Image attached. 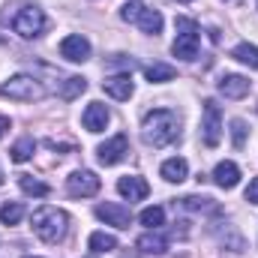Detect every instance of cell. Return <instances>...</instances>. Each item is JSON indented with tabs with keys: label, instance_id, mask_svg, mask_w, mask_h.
<instances>
[{
	"label": "cell",
	"instance_id": "cell-22",
	"mask_svg": "<svg viewBox=\"0 0 258 258\" xmlns=\"http://www.w3.org/2000/svg\"><path fill=\"white\" fill-rule=\"evenodd\" d=\"M87 243H90L93 252H111V249H117V237L114 234H105V231H93Z\"/></svg>",
	"mask_w": 258,
	"mask_h": 258
},
{
	"label": "cell",
	"instance_id": "cell-10",
	"mask_svg": "<svg viewBox=\"0 0 258 258\" xmlns=\"http://www.w3.org/2000/svg\"><path fill=\"white\" fill-rule=\"evenodd\" d=\"M60 57H66L69 63H84L90 57V42L81 33H72L60 42Z\"/></svg>",
	"mask_w": 258,
	"mask_h": 258
},
{
	"label": "cell",
	"instance_id": "cell-17",
	"mask_svg": "<svg viewBox=\"0 0 258 258\" xmlns=\"http://www.w3.org/2000/svg\"><path fill=\"white\" fill-rule=\"evenodd\" d=\"M213 180H216V186H222V189H234V186L240 183V168L225 159V162H219V165L213 168Z\"/></svg>",
	"mask_w": 258,
	"mask_h": 258
},
{
	"label": "cell",
	"instance_id": "cell-11",
	"mask_svg": "<svg viewBox=\"0 0 258 258\" xmlns=\"http://www.w3.org/2000/svg\"><path fill=\"white\" fill-rule=\"evenodd\" d=\"M96 216H99L105 225H114V228H129V222H132L129 207H123V204H114V201L99 204V207H96Z\"/></svg>",
	"mask_w": 258,
	"mask_h": 258
},
{
	"label": "cell",
	"instance_id": "cell-31",
	"mask_svg": "<svg viewBox=\"0 0 258 258\" xmlns=\"http://www.w3.org/2000/svg\"><path fill=\"white\" fill-rule=\"evenodd\" d=\"M177 3H189V0H177Z\"/></svg>",
	"mask_w": 258,
	"mask_h": 258
},
{
	"label": "cell",
	"instance_id": "cell-30",
	"mask_svg": "<svg viewBox=\"0 0 258 258\" xmlns=\"http://www.w3.org/2000/svg\"><path fill=\"white\" fill-rule=\"evenodd\" d=\"M12 126V123H9V117H6V114H0V138H3V135H6V129Z\"/></svg>",
	"mask_w": 258,
	"mask_h": 258
},
{
	"label": "cell",
	"instance_id": "cell-33",
	"mask_svg": "<svg viewBox=\"0 0 258 258\" xmlns=\"http://www.w3.org/2000/svg\"><path fill=\"white\" fill-rule=\"evenodd\" d=\"M90 258H93V255H90Z\"/></svg>",
	"mask_w": 258,
	"mask_h": 258
},
{
	"label": "cell",
	"instance_id": "cell-15",
	"mask_svg": "<svg viewBox=\"0 0 258 258\" xmlns=\"http://www.w3.org/2000/svg\"><path fill=\"white\" fill-rule=\"evenodd\" d=\"M138 249H141L144 255H162V252L168 249V237H165L159 228H150L147 234L138 237Z\"/></svg>",
	"mask_w": 258,
	"mask_h": 258
},
{
	"label": "cell",
	"instance_id": "cell-28",
	"mask_svg": "<svg viewBox=\"0 0 258 258\" xmlns=\"http://www.w3.org/2000/svg\"><path fill=\"white\" fill-rule=\"evenodd\" d=\"M246 132H249V129H246V123H243L240 117L231 120V141H234V147H243V144H246Z\"/></svg>",
	"mask_w": 258,
	"mask_h": 258
},
{
	"label": "cell",
	"instance_id": "cell-16",
	"mask_svg": "<svg viewBox=\"0 0 258 258\" xmlns=\"http://www.w3.org/2000/svg\"><path fill=\"white\" fill-rule=\"evenodd\" d=\"M102 90L111 96V99H129L132 96V90H135V84H132V78L129 75H111V78H105L102 81Z\"/></svg>",
	"mask_w": 258,
	"mask_h": 258
},
{
	"label": "cell",
	"instance_id": "cell-19",
	"mask_svg": "<svg viewBox=\"0 0 258 258\" xmlns=\"http://www.w3.org/2000/svg\"><path fill=\"white\" fill-rule=\"evenodd\" d=\"M180 207L192 210V213H216L219 210V204L207 195H186V198H180Z\"/></svg>",
	"mask_w": 258,
	"mask_h": 258
},
{
	"label": "cell",
	"instance_id": "cell-29",
	"mask_svg": "<svg viewBox=\"0 0 258 258\" xmlns=\"http://www.w3.org/2000/svg\"><path fill=\"white\" fill-rule=\"evenodd\" d=\"M246 201L249 204H258V177H252L249 186H246Z\"/></svg>",
	"mask_w": 258,
	"mask_h": 258
},
{
	"label": "cell",
	"instance_id": "cell-32",
	"mask_svg": "<svg viewBox=\"0 0 258 258\" xmlns=\"http://www.w3.org/2000/svg\"><path fill=\"white\" fill-rule=\"evenodd\" d=\"M27 258H36V255H27Z\"/></svg>",
	"mask_w": 258,
	"mask_h": 258
},
{
	"label": "cell",
	"instance_id": "cell-20",
	"mask_svg": "<svg viewBox=\"0 0 258 258\" xmlns=\"http://www.w3.org/2000/svg\"><path fill=\"white\" fill-rule=\"evenodd\" d=\"M144 75H147V81H150V84H162V81H171V78H174V66L150 63V66H144Z\"/></svg>",
	"mask_w": 258,
	"mask_h": 258
},
{
	"label": "cell",
	"instance_id": "cell-14",
	"mask_svg": "<svg viewBox=\"0 0 258 258\" xmlns=\"http://www.w3.org/2000/svg\"><path fill=\"white\" fill-rule=\"evenodd\" d=\"M108 108L102 105V102H90L87 108H84V114H81V123L87 132H102V129L108 126Z\"/></svg>",
	"mask_w": 258,
	"mask_h": 258
},
{
	"label": "cell",
	"instance_id": "cell-21",
	"mask_svg": "<svg viewBox=\"0 0 258 258\" xmlns=\"http://www.w3.org/2000/svg\"><path fill=\"white\" fill-rule=\"evenodd\" d=\"M21 216H24V204H21V201H6V204L0 207V222H3V225H18Z\"/></svg>",
	"mask_w": 258,
	"mask_h": 258
},
{
	"label": "cell",
	"instance_id": "cell-13",
	"mask_svg": "<svg viewBox=\"0 0 258 258\" xmlns=\"http://www.w3.org/2000/svg\"><path fill=\"white\" fill-rule=\"evenodd\" d=\"M117 192L123 195V198H129V201H141V198L150 195V186H147L144 177H138V174H126V177L117 180Z\"/></svg>",
	"mask_w": 258,
	"mask_h": 258
},
{
	"label": "cell",
	"instance_id": "cell-12",
	"mask_svg": "<svg viewBox=\"0 0 258 258\" xmlns=\"http://www.w3.org/2000/svg\"><path fill=\"white\" fill-rule=\"evenodd\" d=\"M249 87H252V84H249L246 75H234V72H231V75H222V78H219V93H222L225 99H243V96L249 93Z\"/></svg>",
	"mask_w": 258,
	"mask_h": 258
},
{
	"label": "cell",
	"instance_id": "cell-4",
	"mask_svg": "<svg viewBox=\"0 0 258 258\" xmlns=\"http://www.w3.org/2000/svg\"><path fill=\"white\" fill-rule=\"evenodd\" d=\"M0 93L9 96V99H15V102H36V99L45 96V87L33 75H12L9 81L0 84Z\"/></svg>",
	"mask_w": 258,
	"mask_h": 258
},
{
	"label": "cell",
	"instance_id": "cell-27",
	"mask_svg": "<svg viewBox=\"0 0 258 258\" xmlns=\"http://www.w3.org/2000/svg\"><path fill=\"white\" fill-rule=\"evenodd\" d=\"M138 219H141V225H147V228H162V225H165V210H162V207H144Z\"/></svg>",
	"mask_w": 258,
	"mask_h": 258
},
{
	"label": "cell",
	"instance_id": "cell-23",
	"mask_svg": "<svg viewBox=\"0 0 258 258\" xmlns=\"http://www.w3.org/2000/svg\"><path fill=\"white\" fill-rule=\"evenodd\" d=\"M33 150H36V141H33V138H21V141L12 144L9 156H12V162H27V159L33 156Z\"/></svg>",
	"mask_w": 258,
	"mask_h": 258
},
{
	"label": "cell",
	"instance_id": "cell-6",
	"mask_svg": "<svg viewBox=\"0 0 258 258\" xmlns=\"http://www.w3.org/2000/svg\"><path fill=\"white\" fill-rule=\"evenodd\" d=\"M12 30H15L18 36H24V39L39 36V33L45 30V15H42V9H39V6H24V9L12 18Z\"/></svg>",
	"mask_w": 258,
	"mask_h": 258
},
{
	"label": "cell",
	"instance_id": "cell-2",
	"mask_svg": "<svg viewBox=\"0 0 258 258\" xmlns=\"http://www.w3.org/2000/svg\"><path fill=\"white\" fill-rule=\"evenodd\" d=\"M30 225H33V234H36L42 243H60L66 237V228H69V216H66L63 210L45 204V207H39V210L33 213Z\"/></svg>",
	"mask_w": 258,
	"mask_h": 258
},
{
	"label": "cell",
	"instance_id": "cell-9",
	"mask_svg": "<svg viewBox=\"0 0 258 258\" xmlns=\"http://www.w3.org/2000/svg\"><path fill=\"white\" fill-rule=\"evenodd\" d=\"M126 153H129V138L123 135V132L114 135V138H108V141L99 144V150H96V156H99L102 165H117Z\"/></svg>",
	"mask_w": 258,
	"mask_h": 258
},
{
	"label": "cell",
	"instance_id": "cell-18",
	"mask_svg": "<svg viewBox=\"0 0 258 258\" xmlns=\"http://www.w3.org/2000/svg\"><path fill=\"white\" fill-rule=\"evenodd\" d=\"M159 174H162L168 183H183V180H186V174H189V165H186V159L174 156V159H165V162H162Z\"/></svg>",
	"mask_w": 258,
	"mask_h": 258
},
{
	"label": "cell",
	"instance_id": "cell-5",
	"mask_svg": "<svg viewBox=\"0 0 258 258\" xmlns=\"http://www.w3.org/2000/svg\"><path fill=\"white\" fill-rule=\"evenodd\" d=\"M120 18H123V21H132V24H138V27H141L144 33H150V36L162 33V15H159L156 9L138 3V0H129L126 6L120 9Z\"/></svg>",
	"mask_w": 258,
	"mask_h": 258
},
{
	"label": "cell",
	"instance_id": "cell-25",
	"mask_svg": "<svg viewBox=\"0 0 258 258\" xmlns=\"http://www.w3.org/2000/svg\"><path fill=\"white\" fill-rule=\"evenodd\" d=\"M231 57H234V60H240V63L255 66V69H258V48H255V45H249V42H240V45L231 51Z\"/></svg>",
	"mask_w": 258,
	"mask_h": 258
},
{
	"label": "cell",
	"instance_id": "cell-8",
	"mask_svg": "<svg viewBox=\"0 0 258 258\" xmlns=\"http://www.w3.org/2000/svg\"><path fill=\"white\" fill-rule=\"evenodd\" d=\"M99 177L93 174V171H87V168H81V171H72L69 177H66V192L72 195V198H90V195L99 192Z\"/></svg>",
	"mask_w": 258,
	"mask_h": 258
},
{
	"label": "cell",
	"instance_id": "cell-1",
	"mask_svg": "<svg viewBox=\"0 0 258 258\" xmlns=\"http://www.w3.org/2000/svg\"><path fill=\"white\" fill-rule=\"evenodd\" d=\"M177 135H180V120H177L174 111H168V108L147 111L144 126H141L144 144H150V147H168V144L177 141Z\"/></svg>",
	"mask_w": 258,
	"mask_h": 258
},
{
	"label": "cell",
	"instance_id": "cell-24",
	"mask_svg": "<svg viewBox=\"0 0 258 258\" xmlns=\"http://www.w3.org/2000/svg\"><path fill=\"white\" fill-rule=\"evenodd\" d=\"M18 186L27 195H36V198H45V195L51 192L48 183H42V180H36V177H30V174H21V177H18Z\"/></svg>",
	"mask_w": 258,
	"mask_h": 258
},
{
	"label": "cell",
	"instance_id": "cell-3",
	"mask_svg": "<svg viewBox=\"0 0 258 258\" xmlns=\"http://www.w3.org/2000/svg\"><path fill=\"white\" fill-rule=\"evenodd\" d=\"M174 27H177V39H174V45H171L174 57H180V60H195V57H198V42H201L198 24H195L192 18L180 15V18H174Z\"/></svg>",
	"mask_w": 258,
	"mask_h": 258
},
{
	"label": "cell",
	"instance_id": "cell-26",
	"mask_svg": "<svg viewBox=\"0 0 258 258\" xmlns=\"http://www.w3.org/2000/svg\"><path fill=\"white\" fill-rule=\"evenodd\" d=\"M84 90H87V78L72 75V78H66V84L60 87V96H63V99H75V96H81Z\"/></svg>",
	"mask_w": 258,
	"mask_h": 258
},
{
	"label": "cell",
	"instance_id": "cell-7",
	"mask_svg": "<svg viewBox=\"0 0 258 258\" xmlns=\"http://www.w3.org/2000/svg\"><path fill=\"white\" fill-rule=\"evenodd\" d=\"M201 141L207 147H216L222 141V111L216 105V99L204 102V114H201Z\"/></svg>",
	"mask_w": 258,
	"mask_h": 258
}]
</instances>
